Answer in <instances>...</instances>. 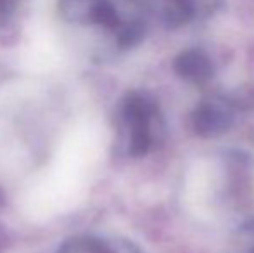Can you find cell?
<instances>
[{
  "label": "cell",
  "mask_w": 254,
  "mask_h": 253,
  "mask_svg": "<svg viewBox=\"0 0 254 253\" xmlns=\"http://www.w3.org/2000/svg\"><path fill=\"white\" fill-rule=\"evenodd\" d=\"M175 71L178 77L190 84H206L213 78L214 66L202 51L190 49L175 59Z\"/></svg>",
  "instance_id": "3"
},
{
  "label": "cell",
  "mask_w": 254,
  "mask_h": 253,
  "mask_svg": "<svg viewBox=\"0 0 254 253\" xmlns=\"http://www.w3.org/2000/svg\"><path fill=\"white\" fill-rule=\"evenodd\" d=\"M249 253H254V248H253V250H251V252H249Z\"/></svg>",
  "instance_id": "8"
},
{
  "label": "cell",
  "mask_w": 254,
  "mask_h": 253,
  "mask_svg": "<svg viewBox=\"0 0 254 253\" xmlns=\"http://www.w3.org/2000/svg\"><path fill=\"white\" fill-rule=\"evenodd\" d=\"M9 7V0H0V10L7 9Z\"/></svg>",
  "instance_id": "7"
},
{
  "label": "cell",
  "mask_w": 254,
  "mask_h": 253,
  "mask_svg": "<svg viewBox=\"0 0 254 253\" xmlns=\"http://www.w3.org/2000/svg\"><path fill=\"white\" fill-rule=\"evenodd\" d=\"M171 2L177 3L182 9V12L190 19V17H194L199 12H213L220 5L221 0H171Z\"/></svg>",
  "instance_id": "6"
},
{
  "label": "cell",
  "mask_w": 254,
  "mask_h": 253,
  "mask_svg": "<svg viewBox=\"0 0 254 253\" xmlns=\"http://www.w3.org/2000/svg\"><path fill=\"white\" fill-rule=\"evenodd\" d=\"M85 253H140L127 241L109 243L102 240H85Z\"/></svg>",
  "instance_id": "5"
},
{
  "label": "cell",
  "mask_w": 254,
  "mask_h": 253,
  "mask_svg": "<svg viewBox=\"0 0 254 253\" xmlns=\"http://www.w3.org/2000/svg\"><path fill=\"white\" fill-rule=\"evenodd\" d=\"M235 122V106L230 99L211 95L199 102L190 113V128L202 139L225 134Z\"/></svg>",
  "instance_id": "2"
},
{
  "label": "cell",
  "mask_w": 254,
  "mask_h": 253,
  "mask_svg": "<svg viewBox=\"0 0 254 253\" xmlns=\"http://www.w3.org/2000/svg\"><path fill=\"white\" fill-rule=\"evenodd\" d=\"M99 0H59V12L71 23H92Z\"/></svg>",
  "instance_id": "4"
},
{
  "label": "cell",
  "mask_w": 254,
  "mask_h": 253,
  "mask_svg": "<svg viewBox=\"0 0 254 253\" xmlns=\"http://www.w3.org/2000/svg\"><path fill=\"white\" fill-rule=\"evenodd\" d=\"M166 123L157 102L147 94L130 92L118 113V142L121 153L131 158L149 155L163 142Z\"/></svg>",
  "instance_id": "1"
}]
</instances>
